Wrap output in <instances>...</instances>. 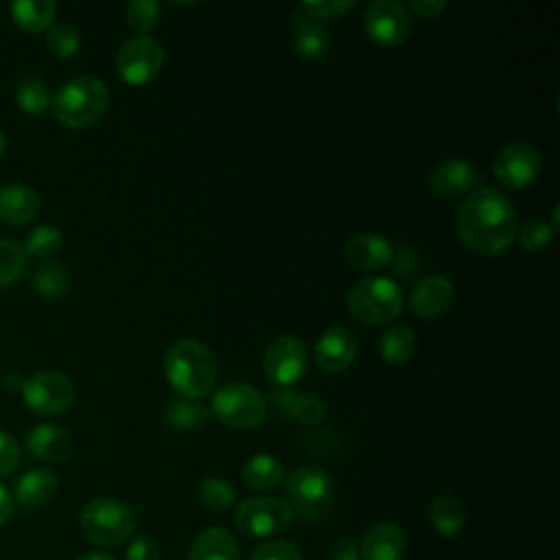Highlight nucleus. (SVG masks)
<instances>
[{"label":"nucleus","instance_id":"obj_1","mask_svg":"<svg viewBox=\"0 0 560 560\" xmlns=\"http://www.w3.org/2000/svg\"><path fill=\"white\" fill-rule=\"evenodd\" d=\"M457 234L468 249L481 256L503 254L518 230L516 208L499 188H475L457 210Z\"/></svg>","mask_w":560,"mask_h":560},{"label":"nucleus","instance_id":"obj_2","mask_svg":"<svg viewBox=\"0 0 560 560\" xmlns=\"http://www.w3.org/2000/svg\"><path fill=\"white\" fill-rule=\"evenodd\" d=\"M164 374L182 398L197 400L214 389L219 365L206 343L197 339H179L171 343L164 354Z\"/></svg>","mask_w":560,"mask_h":560},{"label":"nucleus","instance_id":"obj_3","mask_svg":"<svg viewBox=\"0 0 560 560\" xmlns=\"http://www.w3.org/2000/svg\"><path fill=\"white\" fill-rule=\"evenodd\" d=\"M136 510L112 497L88 501L79 514L81 534L98 547H118L127 542L136 532Z\"/></svg>","mask_w":560,"mask_h":560},{"label":"nucleus","instance_id":"obj_4","mask_svg":"<svg viewBox=\"0 0 560 560\" xmlns=\"http://www.w3.org/2000/svg\"><path fill=\"white\" fill-rule=\"evenodd\" d=\"M109 92L98 77H77L57 90L50 107L59 122L72 129H83L105 114Z\"/></svg>","mask_w":560,"mask_h":560},{"label":"nucleus","instance_id":"obj_5","mask_svg":"<svg viewBox=\"0 0 560 560\" xmlns=\"http://www.w3.org/2000/svg\"><path fill=\"white\" fill-rule=\"evenodd\" d=\"M402 308V289L385 276H365L348 291L350 315L368 326H381L398 317Z\"/></svg>","mask_w":560,"mask_h":560},{"label":"nucleus","instance_id":"obj_6","mask_svg":"<svg viewBox=\"0 0 560 560\" xmlns=\"http://www.w3.org/2000/svg\"><path fill=\"white\" fill-rule=\"evenodd\" d=\"M287 505L293 516L324 521L332 508L335 490L330 477L317 466H300L287 477Z\"/></svg>","mask_w":560,"mask_h":560},{"label":"nucleus","instance_id":"obj_7","mask_svg":"<svg viewBox=\"0 0 560 560\" xmlns=\"http://www.w3.org/2000/svg\"><path fill=\"white\" fill-rule=\"evenodd\" d=\"M210 411L232 429H252L265 420L267 402L249 383L230 381L214 389Z\"/></svg>","mask_w":560,"mask_h":560},{"label":"nucleus","instance_id":"obj_8","mask_svg":"<svg viewBox=\"0 0 560 560\" xmlns=\"http://www.w3.org/2000/svg\"><path fill=\"white\" fill-rule=\"evenodd\" d=\"M234 523L243 534L252 538H271L291 527L293 512L287 501L276 497H252L238 503Z\"/></svg>","mask_w":560,"mask_h":560},{"label":"nucleus","instance_id":"obj_9","mask_svg":"<svg viewBox=\"0 0 560 560\" xmlns=\"http://www.w3.org/2000/svg\"><path fill=\"white\" fill-rule=\"evenodd\" d=\"M74 383L55 370H44L33 374L22 383V396L28 409L39 416H57L72 407Z\"/></svg>","mask_w":560,"mask_h":560},{"label":"nucleus","instance_id":"obj_10","mask_svg":"<svg viewBox=\"0 0 560 560\" xmlns=\"http://www.w3.org/2000/svg\"><path fill=\"white\" fill-rule=\"evenodd\" d=\"M164 63V48L151 35H133L118 48L116 70L122 81L131 85L149 83Z\"/></svg>","mask_w":560,"mask_h":560},{"label":"nucleus","instance_id":"obj_11","mask_svg":"<svg viewBox=\"0 0 560 560\" xmlns=\"http://www.w3.org/2000/svg\"><path fill=\"white\" fill-rule=\"evenodd\" d=\"M308 368V348L300 337L280 335L276 337L265 354H262V370L271 383L287 387L298 383Z\"/></svg>","mask_w":560,"mask_h":560},{"label":"nucleus","instance_id":"obj_12","mask_svg":"<svg viewBox=\"0 0 560 560\" xmlns=\"http://www.w3.org/2000/svg\"><path fill=\"white\" fill-rule=\"evenodd\" d=\"M365 33L381 46L400 44L411 31V11L400 0H374L363 15Z\"/></svg>","mask_w":560,"mask_h":560},{"label":"nucleus","instance_id":"obj_13","mask_svg":"<svg viewBox=\"0 0 560 560\" xmlns=\"http://www.w3.org/2000/svg\"><path fill=\"white\" fill-rule=\"evenodd\" d=\"M540 166H542L540 151L534 144L518 140V142L505 144L497 153L492 162V173L505 188H523L536 179Z\"/></svg>","mask_w":560,"mask_h":560},{"label":"nucleus","instance_id":"obj_14","mask_svg":"<svg viewBox=\"0 0 560 560\" xmlns=\"http://www.w3.org/2000/svg\"><path fill=\"white\" fill-rule=\"evenodd\" d=\"M427 182L435 195L457 197L466 192L470 195L475 188H479L481 175L470 162L459 158H446L429 168Z\"/></svg>","mask_w":560,"mask_h":560},{"label":"nucleus","instance_id":"obj_15","mask_svg":"<svg viewBox=\"0 0 560 560\" xmlns=\"http://www.w3.org/2000/svg\"><path fill=\"white\" fill-rule=\"evenodd\" d=\"M343 258L357 271H378L394 260V247L376 232H359L343 245Z\"/></svg>","mask_w":560,"mask_h":560},{"label":"nucleus","instance_id":"obj_16","mask_svg":"<svg viewBox=\"0 0 560 560\" xmlns=\"http://www.w3.org/2000/svg\"><path fill=\"white\" fill-rule=\"evenodd\" d=\"M453 300H455L453 282L442 273H431L418 280L409 298L413 313L424 319L442 317L451 308Z\"/></svg>","mask_w":560,"mask_h":560},{"label":"nucleus","instance_id":"obj_17","mask_svg":"<svg viewBox=\"0 0 560 560\" xmlns=\"http://www.w3.org/2000/svg\"><path fill=\"white\" fill-rule=\"evenodd\" d=\"M357 357V339L346 326H328L315 343V361L324 372H343Z\"/></svg>","mask_w":560,"mask_h":560},{"label":"nucleus","instance_id":"obj_18","mask_svg":"<svg viewBox=\"0 0 560 560\" xmlns=\"http://www.w3.org/2000/svg\"><path fill=\"white\" fill-rule=\"evenodd\" d=\"M291 39L293 48L306 59H322L330 48L328 28L298 7L291 13Z\"/></svg>","mask_w":560,"mask_h":560},{"label":"nucleus","instance_id":"obj_19","mask_svg":"<svg viewBox=\"0 0 560 560\" xmlns=\"http://www.w3.org/2000/svg\"><path fill=\"white\" fill-rule=\"evenodd\" d=\"M405 553V534L394 523L372 525L359 545L361 560H400Z\"/></svg>","mask_w":560,"mask_h":560},{"label":"nucleus","instance_id":"obj_20","mask_svg":"<svg viewBox=\"0 0 560 560\" xmlns=\"http://www.w3.org/2000/svg\"><path fill=\"white\" fill-rule=\"evenodd\" d=\"M28 451L44 462H63L72 455V435L59 424H37L26 435Z\"/></svg>","mask_w":560,"mask_h":560},{"label":"nucleus","instance_id":"obj_21","mask_svg":"<svg viewBox=\"0 0 560 560\" xmlns=\"http://www.w3.org/2000/svg\"><path fill=\"white\" fill-rule=\"evenodd\" d=\"M57 492V477L46 468H33L18 477L13 486V501L22 508H42Z\"/></svg>","mask_w":560,"mask_h":560},{"label":"nucleus","instance_id":"obj_22","mask_svg":"<svg viewBox=\"0 0 560 560\" xmlns=\"http://www.w3.org/2000/svg\"><path fill=\"white\" fill-rule=\"evenodd\" d=\"M39 212V197L33 188L22 184H7L0 188V219L11 225L28 223Z\"/></svg>","mask_w":560,"mask_h":560},{"label":"nucleus","instance_id":"obj_23","mask_svg":"<svg viewBox=\"0 0 560 560\" xmlns=\"http://www.w3.org/2000/svg\"><path fill=\"white\" fill-rule=\"evenodd\" d=\"M188 560H238V542L228 529L208 527L195 538Z\"/></svg>","mask_w":560,"mask_h":560},{"label":"nucleus","instance_id":"obj_24","mask_svg":"<svg viewBox=\"0 0 560 560\" xmlns=\"http://www.w3.org/2000/svg\"><path fill=\"white\" fill-rule=\"evenodd\" d=\"M273 398L278 402V407L284 409V413L293 420H298L300 424H319L324 420L326 407L322 402V398L313 396V394H302V392H291V389H276Z\"/></svg>","mask_w":560,"mask_h":560},{"label":"nucleus","instance_id":"obj_25","mask_svg":"<svg viewBox=\"0 0 560 560\" xmlns=\"http://www.w3.org/2000/svg\"><path fill=\"white\" fill-rule=\"evenodd\" d=\"M429 521L433 529L446 538L457 536L464 529L466 512L457 497L453 494H438L429 503Z\"/></svg>","mask_w":560,"mask_h":560},{"label":"nucleus","instance_id":"obj_26","mask_svg":"<svg viewBox=\"0 0 560 560\" xmlns=\"http://www.w3.org/2000/svg\"><path fill=\"white\" fill-rule=\"evenodd\" d=\"M243 481L254 488V490H271L276 488L282 477H284V468L282 462L276 459L269 453H256L252 455L245 464H243Z\"/></svg>","mask_w":560,"mask_h":560},{"label":"nucleus","instance_id":"obj_27","mask_svg":"<svg viewBox=\"0 0 560 560\" xmlns=\"http://www.w3.org/2000/svg\"><path fill=\"white\" fill-rule=\"evenodd\" d=\"M208 420V407L197 400L173 396L164 405V422L173 431H190L199 429Z\"/></svg>","mask_w":560,"mask_h":560},{"label":"nucleus","instance_id":"obj_28","mask_svg":"<svg viewBox=\"0 0 560 560\" xmlns=\"http://www.w3.org/2000/svg\"><path fill=\"white\" fill-rule=\"evenodd\" d=\"M57 13V2L52 0H18L11 4V15L15 24L26 33H39L50 28Z\"/></svg>","mask_w":560,"mask_h":560},{"label":"nucleus","instance_id":"obj_29","mask_svg":"<svg viewBox=\"0 0 560 560\" xmlns=\"http://www.w3.org/2000/svg\"><path fill=\"white\" fill-rule=\"evenodd\" d=\"M378 352L387 363H407L416 352V332L407 324L387 328L378 339Z\"/></svg>","mask_w":560,"mask_h":560},{"label":"nucleus","instance_id":"obj_30","mask_svg":"<svg viewBox=\"0 0 560 560\" xmlns=\"http://www.w3.org/2000/svg\"><path fill=\"white\" fill-rule=\"evenodd\" d=\"M33 289L48 300L63 298L70 289V273L66 271L63 265L55 260H46L33 273Z\"/></svg>","mask_w":560,"mask_h":560},{"label":"nucleus","instance_id":"obj_31","mask_svg":"<svg viewBox=\"0 0 560 560\" xmlns=\"http://www.w3.org/2000/svg\"><path fill=\"white\" fill-rule=\"evenodd\" d=\"M15 103L22 112L33 114V116H42L50 107L52 98H50L48 85L39 77H24L18 83Z\"/></svg>","mask_w":560,"mask_h":560},{"label":"nucleus","instance_id":"obj_32","mask_svg":"<svg viewBox=\"0 0 560 560\" xmlns=\"http://www.w3.org/2000/svg\"><path fill=\"white\" fill-rule=\"evenodd\" d=\"M197 497L203 508L212 512H225L236 501V490L230 481L221 477H203L197 488Z\"/></svg>","mask_w":560,"mask_h":560},{"label":"nucleus","instance_id":"obj_33","mask_svg":"<svg viewBox=\"0 0 560 560\" xmlns=\"http://www.w3.org/2000/svg\"><path fill=\"white\" fill-rule=\"evenodd\" d=\"M63 245V234L59 232L57 225H50V223H44V225H37L33 228L26 238H24V252L26 256H35V258H50L55 256Z\"/></svg>","mask_w":560,"mask_h":560},{"label":"nucleus","instance_id":"obj_34","mask_svg":"<svg viewBox=\"0 0 560 560\" xmlns=\"http://www.w3.org/2000/svg\"><path fill=\"white\" fill-rule=\"evenodd\" d=\"M26 252L11 238H0V287L18 282L26 269Z\"/></svg>","mask_w":560,"mask_h":560},{"label":"nucleus","instance_id":"obj_35","mask_svg":"<svg viewBox=\"0 0 560 560\" xmlns=\"http://www.w3.org/2000/svg\"><path fill=\"white\" fill-rule=\"evenodd\" d=\"M160 11L162 7L155 0H131L125 9V18H127V24L133 31H138V35H147L158 26Z\"/></svg>","mask_w":560,"mask_h":560},{"label":"nucleus","instance_id":"obj_36","mask_svg":"<svg viewBox=\"0 0 560 560\" xmlns=\"http://www.w3.org/2000/svg\"><path fill=\"white\" fill-rule=\"evenodd\" d=\"M81 46V35L72 24H52L46 35V48L61 59L74 57Z\"/></svg>","mask_w":560,"mask_h":560},{"label":"nucleus","instance_id":"obj_37","mask_svg":"<svg viewBox=\"0 0 560 560\" xmlns=\"http://www.w3.org/2000/svg\"><path fill=\"white\" fill-rule=\"evenodd\" d=\"M553 228L551 223H547L545 219H529L521 232H518V243L523 245V249L527 252H540L542 247H547V243L553 236Z\"/></svg>","mask_w":560,"mask_h":560},{"label":"nucleus","instance_id":"obj_38","mask_svg":"<svg viewBox=\"0 0 560 560\" xmlns=\"http://www.w3.org/2000/svg\"><path fill=\"white\" fill-rule=\"evenodd\" d=\"M352 7H354L352 0H306V2L298 4L300 11H304L306 15L315 18L319 22L322 20H339Z\"/></svg>","mask_w":560,"mask_h":560},{"label":"nucleus","instance_id":"obj_39","mask_svg":"<svg viewBox=\"0 0 560 560\" xmlns=\"http://www.w3.org/2000/svg\"><path fill=\"white\" fill-rule=\"evenodd\" d=\"M249 560H302V551L289 540H267L252 549Z\"/></svg>","mask_w":560,"mask_h":560},{"label":"nucleus","instance_id":"obj_40","mask_svg":"<svg viewBox=\"0 0 560 560\" xmlns=\"http://www.w3.org/2000/svg\"><path fill=\"white\" fill-rule=\"evenodd\" d=\"M20 466V446L18 442L0 429V477L13 472Z\"/></svg>","mask_w":560,"mask_h":560},{"label":"nucleus","instance_id":"obj_41","mask_svg":"<svg viewBox=\"0 0 560 560\" xmlns=\"http://www.w3.org/2000/svg\"><path fill=\"white\" fill-rule=\"evenodd\" d=\"M125 560H160V547L151 536L140 534L127 547Z\"/></svg>","mask_w":560,"mask_h":560},{"label":"nucleus","instance_id":"obj_42","mask_svg":"<svg viewBox=\"0 0 560 560\" xmlns=\"http://www.w3.org/2000/svg\"><path fill=\"white\" fill-rule=\"evenodd\" d=\"M324 560H361L359 545L350 536H341L337 542L330 545Z\"/></svg>","mask_w":560,"mask_h":560},{"label":"nucleus","instance_id":"obj_43","mask_svg":"<svg viewBox=\"0 0 560 560\" xmlns=\"http://www.w3.org/2000/svg\"><path fill=\"white\" fill-rule=\"evenodd\" d=\"M411 11H416L420 18H427V20H433V18H440L446 9V0H413L409 4Z\"/></svg>","mask_w":560,"mask_h":560},{"label":"nucleus","instance_id":"obj_44","mask_svg":"<svg viewBox=\"0 0 560 560\" xmlns=\"http://www.w3.org/2000/svg\"><path fill=\"white\" fill-rule=\"evenodd\" d=\"M13 510H15L13 494L9 492V488H7V486H2V483H0V525H2V523H7V521L11 518Z\"/></svg>","mask_w":560,"mask_h":560},{"label":"nucleus","instance_id":"obj_45","mask_svg":"<svg viewBox=\"0 0 560 560\" xmlns=\"http://www.w3.org/2000/svg\"><path fill=\"white\" fill-rule=\"evenodd\" d=\"M77 560H116V558L112 553H107V551H88V553L79 556Z\"/></svg>","mask_w":560,"mask_h":560},{"label":"nucleus","instance_id":"obj_46","mask_svg":"<svg viewBox=\"0 0 560 560\" xmlns=\"http://www.w3.org/2000/svg\"><path fill=\"white\" fill-rule=\"evenodd\" d=\"M4 144H7V140H4V133H2V129H0V158H2V153H4Z\"/></svg>","mask_w":560,"mask_h":560}]
</instances>
